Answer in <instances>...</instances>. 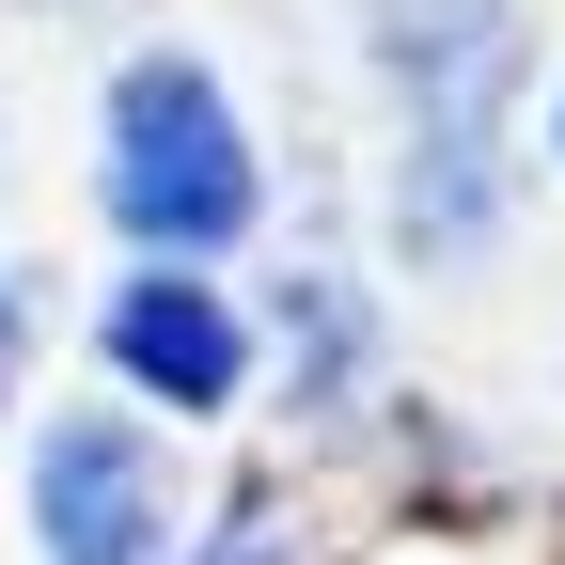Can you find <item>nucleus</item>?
Masks as SVG:
<instances>
[{"mask_svg": "<svg viewBox=\"0 0 565 565\" xmlns=\"http://www.w3.org/2000/svg\"><path fill=\"white\" fill-rule=\"evenodd\" d=\"M377 63L408 95V173H393V236L408 267H456L503 236V95H519V17L503 0H393Z\"/></svg>", "mask_w": 565, "mask_h": 565, "instance_id": "f257e3e1", "label": "nucleus"}, {"mask_svg": "<svg viewBox=\"0 0 565 565\" xmlns=\"http://www.w3.org/2000/svg\"><path fill=\"white\" fill-rule=\"evenodd\" d=\"M110 221L158 252V267H204V252H236L267 221V173H252V126L221 95V63H189V47H141L126 79H110Z\"/></svg>", "mask_w": 565, "mask_h": 565, "instance_id": "f03ea898", "label": "nucleus"}, {"mask_svg": "<svg viewBox=\"0 0 565 565\" xmlns=\"http://www.w3.org/2000/svg\"><path fill=\"white\" fill-rule=\"evenodd\" d=\"M32 550L47 565H173V456L126 408L32 424Z\"/></svg>", "mask_w": 565, "mask_h": 565, "instance_id": "7ed1b4c3", "label": "nucleus"}, {"mask_svg": "<svg viewBox=\"0 0 565 565\" xmlns=\"http://www.w3.org/2000/svg\"><path fill=\"white\" fill-rule=\"evenodd\" d=\"M95 330H110V377L158 393L173 424H204V408L252 393V330H236V299H221L204 267H126Z\"/></svg>", "mask_w": 565, "mask_h": 565, "instance_id": "20e7f679", "label": "nucleus"}, {"mask_svg": "<svg viewBox=\"0 0 565 565\" xmlns=\"http://www.w3.org/2000/svg\"><path fill=\"white\" fill-rule=\"evenodd\" d=\"M204 565H267V503H236V534L204 550Z\"/></svg>", "mask_w": 565, "mask_h": 565, "instance_id": "39448f33", "label": "nucleus"}, {"mask_svg": "<svg viewBox=\"0 0 565 565\" xmlns=\"http://www.w3.org/2000/svg\"><path fill=\"white\" fill-rule=\"evenodd\" d=\"M0 393H17V315H0Z\"/></svg>", "mask_w": 565, "mask_h": 565, "instance_id": "423d86ee", "label": "nucleus"}, {"mask_svg": "<svg viewBox=\"0 0 565 565\" xmlns=\"http://www.w3.org/2000/svg\"><path fill=\"white\" fill-rule=\"evenodd\" d=\"M550 158H565V95H550Z\"/></svg>", "mask_w": 565, "mask_h": 565, "instance_id": "0eeeda50", "label": "nucleus"}]
</instances>
